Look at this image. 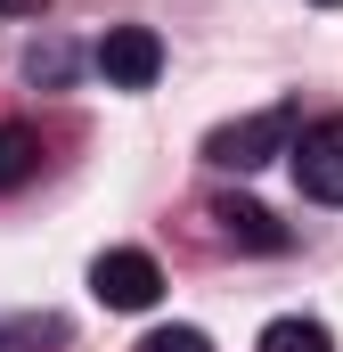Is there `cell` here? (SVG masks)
Instances as JSON below:
<instances>
[{
	"mask_svg": "<svg viewBox=\"0 0 343 352\" xmlns=\"http://www.w3.org/2000/svg\"><path fill=\"white\" fill-rule=\"evenodd\" d=\"M204 156H213L221 173H261L270 156H294V107H261L246 123H221V131L204 140Z\"/></svg>",
	"mask_w": 343,
	"mask_h": 352,
	"instance_id": "1",
	"label": "cell"
},
{
	"mask_svg": "<svg viewBox=\"0 0 343 352\" xmlns=\"http://www.w3.org/2000/svg\"><path fill=\"white\" fill-rule=\"evenodd\" d=\"M90 295L106 311H147L164 295V270H156V254H139V246H115V254L90 263Z\"/></svg>",
	"mask_w": 343,
	"mask_h": 352,
	"instance_id": "2",
	"label": "cell"
},
{
	"mask_svg": "<svg viewBox=\"0 0 343 352\" xmlns=\"http://www.w3.org/2000/svg\"><path fill=\"white\" fill-rule=\"evenodd\" d=\"M98 74H106V90H147L164 74V41H156L147 25H115V33L98 41Z\"/></svg>",
	"mask_w": 343,
	"mask_h": 352,
	"instance_id": "3",
	"label": "cell"
},
{
	"mask_svg": "<svg viewBox=\"0 0 343 352\" xmlns=\"http://www.w3.org/2000/svg\"><path fill=\"white\" fill-rule=\"evenodd\" d=\"M294 173L319 205H343V115H319L303 140H294Z\"/></svg>",
	"mask_w": 343,
	"mask_h": 352,
	"instance_id": "4",
	"label": "cell"
},
{
	"mask_svg": "<svg viewBox=\"0 0 343 352\" xmlns=\"http://www.w3.org/2000/svg\"><path fill=\"white\" fill-rule=\"evenodd\" d=\"M33 173H41V131L33 123H0V197L25 188Z\"/></svg>",
	"mask_w": 343,
	"mask_h": 352,
	"instance_id": "5",
	"label": "cell"
},
{
	"mask_svg": "<svg viewBox=\"0 0 343 352\" xmlns=\"http://www.w3.org/2000/svg\"><path fill=\"white\" fill-rule=\"evenodd\" d=\"M213 221H221L237 246H261V254H278V246H286V230H278L261 205H237V197H229V205H213Z\"/></svg>",
	"mask_w": 343,
	"mask_h": 352,
	"instance_id": "6",
	"label": "cell"
},
{
	"mask_svg": "<svg viewBox=\"0 0 343 352\" xmlns=\"http://www.w3.org/2000/svg\"><path fill=\"white\" fill-rule=\"evenodd\" d=\"M254 352H335V336H327V320H303V311H286V320H270L261 328Z\"/></svg>",
	"mask_w": 343,
	"mask_h": 352,
	"instance_id": "7",
	"label": "cell"
},
{
	"mask_svg": "<svg viewBox=\"0 0 343 352\" xmlns=\"http://www.w3.org/2000/svg\"><path fill=\"white\" fill-rule=\"evenodd\" d=\"M41 344H66V320H49V311L41 320L33 311L25 320H0V352H41Z\"/></svg>",
	"mask_w": 343,
	"mask_h": 352,
	"instance_id": "8",
	"label": "cell"
},
{
	"mask_svg": "<svg viewBox=\"0 0 343 352\" xmlns=\"http://www.w3.org/2000/svg\"><path fill=\"white\" fill-rule=\"evenodd\" d=\"M139 352H213L204 328H156V336H139Z\"/></svg>",
	"mask_w": 343,
	"mask_h": 352,
	"instance_id": "9",
	"label": "cell"
},
{
	"mask_svg": "<svg viewBox=\"0 0 343 352\" xmlns=\"http://www.w3.org/2000/svg\"><path fill=\"white\" fill-rule=\"evenodd\" d=\"M66 74H74V50H66V41L33 50V82H66Z\"/></svg>",
	"mask_w": 343,
	"mask_h": 352,
	"instance_id": "10",
	"label": "cell"
},
{
	"mask_svg": "<svg viewBox=\"0 0 343 352\" xmlns=\"http://www.w3.org/2000/svg\"><path fill=\"white\" fill-rule=\"evenodd\" d=\"M319 8H343V0H319Z\"/></svg>",
	"mask_w": 343,
	"mask_h": 352,
	"instance_id": "11",
	"label": "cell"
}]
</instances>
